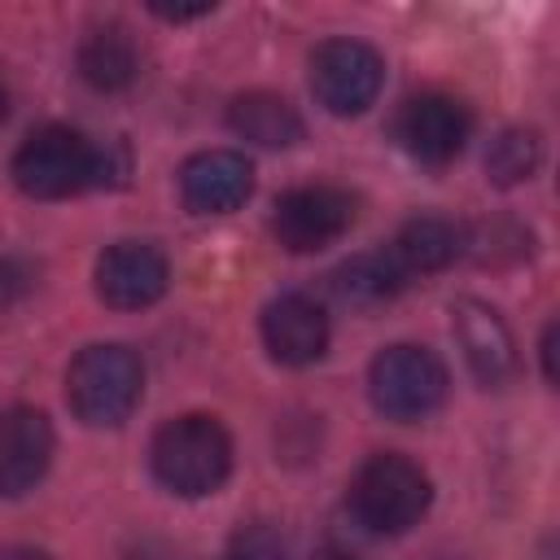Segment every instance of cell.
Segmentation results:
<instances>
[{"label": "cell", "instance_id": "6da1fadb", "mask_svg": "<svg viewBox=\"0 0 560 560\" xmlns=\"http://www.w3.org/2000/svg\"><path fill=\"white\" fill-rule=\"evenodd\" d=\"M122 144H96L74 127H39L13 153V184L39 201H61L83 188H109L122 184Z\"/></svg>", "mask_w": 560, "mask_h": 560}, {"label": "cell", "instance_id": "7a4b0ae2", "mask_svg": "<svg viewBox=\"0 0 560 560\" xmlns=\"http://www.w3.org/2000/svg\"><path fill=\"white\" fill-rule=\"evenodd\" d=\"M153 477L184 499L214 494L232 472V438L214 416H175L149 446Z\"/></svg>", "mask_w": 560, "mask_h": 560}, {"label": "cell", "instance_id": "3957f363", "mask_svg": "<svg viewBox=\"0 0 560 560\" xmlns=\"http://www.w3.org/2000/svg\"><path fill=\"white\" fill-rule=\"evenodd\" d=\"M144 394V368L140 354L118 341H96L74 354L66 372V402L70 411L92 429L122 424Z\"/></svg>", "mask_w": 560, "mask_h": 560}, {"label": "cell", "instance_id": "277c9868", "mask_svg": "<svg viewBox=\"0 0 560 560\" xmlns=\"http://www.w3.org/2000/svg\"><path fill=\"white\" fill-rule=\"evenodd\" d=\"M429 472L394 451L368 455L350 481V512L368 534H402L429 512Z\"/></svg>", "mask_w": 560, "mask_h": 560}, {"label": "cell", "instance_id": "5b68a950", "mask_svg": "<svg viewBox=\"0 0 560 560\" xmlns=\"http://www.w3.org/2000/svg\"><path fill=\"white\" fill-rule=\"evenodd\" d=\"M368 394L389 420H420L446 398V368L424 346H389L368 368Z\"/></svg>", "mask_w": 560, "mask_h": 560}, {"label": "cell", "instance_id": "8992f818", "mask_svg": "<svg viewBox=\"0 0 560 560\" xmlns=\"http://www.w3.org/2000/svg\"><path fill=\"white\" fill-rule=\"evenodd\" d=\"M385 83V61L363 39H328L311 52V92L328 114H363Z\"/></svg>", "mask_w": 560, "mask_h": 560}, {"label": "cell", "instance_id": "52a82bcc", "mask_svg": "<svg viewBox=\"0 0 560 560\" xmlns=\"http://www.w3.org/2000/svg\"><path fill=\"white\" fill-rule=\"evenodd\" d=\"M350 223H354V197L337 184L289 188L276 201V214H271L276 241L293 254H311V249H324V245L341 241L350 232Z\"/></svg>", "mask_w": 560, "mask_h": 560}, {"label": "cell", "instance_id": "ba28073f", "mask_svg": "<svg viewBox=\"0 0 560 560\" xmlns=\"http://www.w3.org/2000/svg\"><path fill=\"white\" fill-rule=\"evenodd\" d=\"M472 131V114L464 101L446 96V92H424V96H411L398 118H394V136L398 144L416 158V162H429V166H442L451 162L464 140Z\"/></svg>", "mask_w": 560, "mask_h": 560}, {"label": "cell", "instance_id": "9c48e42d", "mask_svg": "<svg viewBox=\"0 0 560 560\" xmlns=\"http://www.w3.org/2000/svg\"><path fill=\"white\" fill-rule=\"evenodd\" d=\"M171 267L158 245L149 241H118L96 258V293L114 311H140L153 306L166 293Z\"/></svg>", "mask_w": 560, "mask_h": 560}, {"label": "cell", "instance_id": "30bf717a", "mask_svg": "<svg viewBox=\"0 0 560 560\" xmlns=\"http://www.w3.org/2000/svg\"><path fill=\"white\" fill-rule=\"evenodd\" d=\"M52 459V424L35 407L0 411V499H18L35 490Z\"/></svg>", "mask_w": 560, "mask_h": 560}, {"label": "cell", "instance_id": "8fae6325", "mask_svg": "<svg viewBox=\"0 0 560 560\" xmlns=\"http://www.w3.org/2000/svg\"><path fill=\"white\" fill-rule=\"evenodd\" d=\"M254 192V166L236 149H206L179 166V197L192 214H228Z\"/></svg>", "mask_w": 560, "mask_h": 560}, {"label": "cell", "instance_id": "7c38bea8", "mask_svg": "<svg viewBox=\"0 0 560 560\" xmlns=\"http://www.w3.org/2000/svg\"><path fill=\"white\" fill-rule=\"evenodd\" d=\"M262 346L284 368H306L328 350V315L306 293H280L262 311Z\"/></svg>", "mask_w": 560, "mask_h": 560}, {"label": "cell", "instance_id": "4fadbf2b", "mask_svg": "<svg viewBox=\"0 0 560 560\" xmlns=\"http://www.w3.org/2000/svg\"><path fill=\"white\" fill-rule=\"evenodd\" d=\"M451 315H455V337L464 346V359H468L472 376L481 385H490V389L503 385L512 376V368H516V346H512L508 324L486 302H472V298L455 302Z\"/></svg>", "mask_w": 560, "mask_h": 560}, {"label": "cell", "instance_id": "5bb4252c", "mask_svg": "<svg viewBox=\"0 0 560 560\" xmlns=\"http://www.w3.org/2000/svg\"><path fill=\"white\" fill-rule=\"evenodd\" d=\"M79 74L96 92H122L140 74V44L122 22L92 26L79 44Z\"/></svg>", "mask_w": 560, "mask_h": 560}, {"label": "cell", "instance_id": "9a60e30c", "mask_svg": "<svg viewBox=\"0 0 560 560\" xmlns=\"http://www.w3.org/2000/svg\"><path fill=\"white\" fill-rule=\"evenodd\" d=\"M468 249V232L464 223L446 219V214H420V219H407L389 245V254L398 258V267L407 276H424V271H442L451 267L459 254Z\"/></svg>", "mask_w": 560, "mask_h": 560}, {"label": "cell", "instance_id": "2e32d148", "mask_svg": "<svg viewBox=\"0 0 560 560\" xmlns=\"http://www.w3.org/2000/svg\"><path fill=\"white\" fill-rule=\"evenodd\" d=\"M228 127L249 140V144H262V149H289L302 140V114L280 96V92H241L232 96L228 105Z\"/></svg>", "mask_w": 560, "mask_h": 560}, {"label": "cell", "instance_id": "e0dca14e", "mask_svg": "<svg viewBox=\"0 0 560 560\" xmlns=\"http://www.w3.org/2000/svg\"><path fill=\"white\" fill-rule=\"evenodd\" d=\"M407 284V271L398 267V258L389 249H372V254H354L350 262H341L332 271V289L346 306H381L389 302L398 289Z\"/></svg>", "mask_w": 560, "mask_h": 560}, {"label": "cell", "instance_id": "ac0fdd59", "mask_svg": "<svg viewBox=\"0 0 560 560\" xmlns=\"http://www.w3.org/2000/svg\"><path fill=\"white\" fill-rule=\"evenodd\" d=\"M538 162H542V144H538V136L525 131V127L499 131L494 144H490V153H486V171H490V179L503 184V188L529 179V175L538 171Z\"/></svg>", "mask_w": 560, "mask_h": 560}, {"label": "cell", "instance_id": "d6986e66", "mask_svg": "<svg viewBox=\"0 0 560 560\" xmlns=\"http://www.w3.org/2000/svg\"><path fill=\"white\" fill-rule=\"evenodd\" d=\"M228 560H289V547L271 525H245L232 538V556Z\"/></svg>", "mask_w": 560, "mask_h": 560}, {"label": "cell", "instance_id": "ffe728a7", "mask_svg": "<svg viewBox=\"0 0 560 560\" xmlns=\"http://www.w3.org/2000/svg\"><path fill=\"white\" fill-rule=\"evenodd\" d=\"M31 289H35V267H31L26 258L4 254V258H0V311L18 306Z\"/></svg>", "mask_w": 560, "mask_h": 560}, {"label": "cell", "instance_id": "44dd1931", "mask_svg": "<svg viewBox=\"0 0 560 560\" xmlns=\"http://www.w3.org/2000/svg\"><path fill=\"white\" fill-rule=\"evenodd\" d=\"M538 350H542V376L556 381V324L542 328V346Z\"/></svg>", "mask_w": 560, "mask_h": 560}, {"label": "cell", "instance_id": "7402d4cb", "mask_svg": "<svg viewBox=\"0 0 560 560\" xmlns=\"http://www.w3.org/2000/svg\"><path fill=\"white\" fill-rule=\"evenodd\" d=\"M0 560H48L44 551H35V547H4L0 551Z\"/></svg>", "mask_w": 560, "mask_h": 560}, {"label": "cell", "instance_id": "603a6c76", "mask_svg": "<svg viewBox=\"0 0 560 560\" xmlns=\"http://www.w3.org/2000/svg\"><path fill=\"white\" fill-rule=\"evenodd\" d=\"M4 118H9V88L0 83V122H4Z\"/></svg>", "mask_w": 560, "mask_h": 560}]
</instances>
